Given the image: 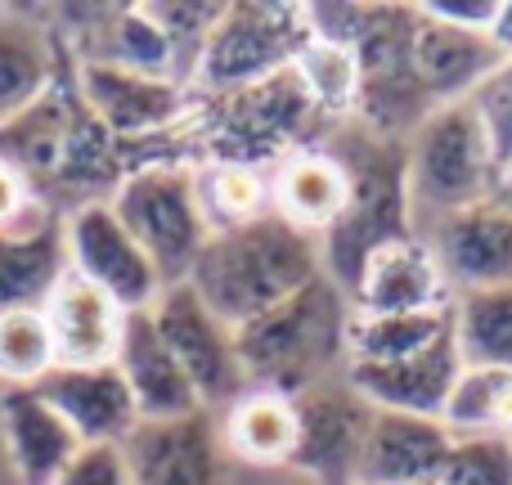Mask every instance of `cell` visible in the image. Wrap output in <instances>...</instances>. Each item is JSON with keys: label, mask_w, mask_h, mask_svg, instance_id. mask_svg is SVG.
<instances>
[{"label": "cell", "mask_w": 512, "mask_h": 485, "mask_svg": "<svg viewBox=\"0 0 512 485\" xmlns=\"http://www.w3.org/2000/svg\"><path fill=\"white\" fill-rule=\"evenodd\" d=\"M0 158L32 185L45 207L63 216L81 203H104L126 176L117 167L122 144L86 108L72 77V59L63 63L54 86L0 131Z\"/></svg>", "instance_id": "obj_1"}, {"label": "cell", "mask_w": 512, "mask_h": 485, "mask_svg": "<svg viewBox=\"0 0 512 485\" xmlns=\"http://www.w3.org/2000/svg\"><path fill=\"white\" fill-rule=\"evenodd\" d=\"M315 279H324L319 239L283 225L279 216H261L239 230L212 234L185 283L230 328H248Z\"/></svg>", "instance_id": "obj_2"}, {"label": "cell", "mask_w": 512, "mask_h": 485, "mask_svg": "<svg viewBox=\"0 0 512 485\" xmlns=\"http://www.w3.org/2000/svg\"><path fill=\"white\" fill-rule=\"evenodd\" d=\"M499 176L504 167L468 104L432 108L400 144V194H405L409 234L423 239L445 216L495 198Z\"/></svg>", "instance_id": "obj_3"}, {"label": "cell", "mask_w": 512, "mask_h": 485, "mask_svg": "<svg viewBox=\"0 0 512 485\" xmlns=\"http://www.w3.org/2000/svg\"><path fill=\"white\" fill-rule=\"evenodd\" d=\"M346 324L351 301L333 279H315L292 301L274 306L270 315L239 328V355L248 387L283 391L297 400L301 391L333 382L346 373Z\"/></svg>", "instance_id": "obj_4"}, {"label": "cell", "mask_w": 512, "mask_h": 485, "mask_svg": "<svg viewBox=\"0 0 512 485\" xmlns=\"http://www.w3.org/2000/svg\"><path fill=\"white\" fill-rule=\"evenodd\" d=\"M108 207L126 225V234L144 247V256L153 261V270L162 274L167 288L189 279L194 261L212 239L203 203H198L194 162H140L117 180V189L108 194Z\"/></svg>", "instance_id": "obj_5"}, {"label": "cell", "mask_w": 512, "mask_h": 485, "mask_svg": "<svg viewBox=\"0 0 512 485\" xmlns=\"http://www.w3.org/2000/svg\"><path fill=\"white\" fill-rule=\"evenodd\" d=\"M310 41L306 9L274 5H225L221 23L212 27L189 86L207 95H239L283 77L301 45Z\"/></svg>", "instance_id": "obj_6"}, {"label": "cell", "mask_w": 512, "mask_h": 485, "mask_svg": "<svg viewBox=\"0 0 512 485\" xmlns=\"http://www.w3.org/2000/svg\"><path fill=\"white\" fill-rule=\"evenodd\" d=\"M153 328L162 333L167 351L185 369L189 387L198 391L207 414H221L230 400L248 391V373H243L239 355V328H230L189 283H171L162 297L149 306Z\"/></svg>", "instance_id": "obj_7"}, {"label": "cell", "mask_w": 512, "mask_h": 485, "mask_svg": "<svg viewBox=\"0 0 512 485\" xmlns=\"http://www.w3.org/2000/svg\"><path fill=\"white\" fill-rule=\"evenodd\" d=\"M68 230V261L72 274H81L86 283L104 288L126 315L149 310L162 297V274L153 270V261L144 256V247L126 234V225L117 221V212L104 203H81L63 216Z\"/></svg>", "instance_id": "obj_8"}, {"label": "cell", "mask_w": 512, "mask_h": 485, "mask_svg": "<svg viewBox=\"0 0 512 485\" xmlns=\"http://www.w3.org/2000/svg\"><path fill=\"white\" fill-rule=\"evenodd\" d=\"M346 301L355 315H418V310H450V283L441 261L418 234L373 243L346 279Z\"/></svg>", "instance_id": "obj_9"}, {"label": "cell", "mask_w": 512, "mask_h": 485, "mask_svg": "<svg viewBox=\"0 0 512 485\" xmlns=\"http://www.w3.org/2000/svg\"><path fill=\"white\" fill-rule=\"evenodd\" d=\"M297 418H301V450L292 472H301V477L319 485H355V463H360L364 436H369L373 405L346 382V373L301 391Z\"/></svg>", "instance_id": "obj_10"}, {"label": "cell", "mask_w": 512, "mask_h": 485, "mask_svg": "<svg viewBox=\"0 0 512 485\" xmlns=\"http://www.w3.org/2000/svg\"><path fill=\"white\" fill-rule=\"evenodd\" d=\"M131 485H239L212 414L176 423H140L126 436Z\"/></svg>", "instance_id": "obj_11"}, {"label": "cell", "mask_w": 512, "mask_h": 485, "mask_svg": "<svg viewBox=\"0 0 512 485\" xmlns=\"http://www.w3.org/2000/svg\"><path fill=\"white\" fill-rule=\"evenodd\" d=\"M423 239L436 252V261H441L450 297L512 283V203L508 198L495 194L486 203L468 207V212L445 216Z\"/></svg>", "instance_id": "obj_12"}, {"label": "cell", "mask_w": 512, "mask_h": 485, "mask_svg": "<svg viewBox=\"0 0 512 485\" xmlns=\"http://www.w3.org/2000/svg\"><path fill=\"white\" fill-rule=\"evenodd\" d=\"M72 77H77L86 108L117 144L153 140V135L171 131L189 108V90L176 81L140 77V72L108 68V63H72Z\"/></svg>", "instance_id": "obj_13"}, {"label": "cell", "mask_w": 512, "mask_h": 485, "mask_svg": "<svg viewBox=\"0 0 512 485\" xmlns=\"http://www.w3.org/2000/svg\"><path fill=\"white\" fill-rule=\"evenodd\" d=\"M405 59L423 99L432 108H441V104H463L504 54L495 50L490 32H463V27L436 23L414 5L409 9Z\"/></svg>", "instance_id": "obj_14"}, {"label": "cell", "mask_w": 512, "mask_h": 485, "mask_svg": "<svg viewBox=\"0 0 512 485\" xmlns=\"http://www.w3.org/2000/svg\"><path fill=\"white\" fill-rule=\"evenodd\" d=\"M265 176H270V216L310 239H324L351 212L355 176L333 149H292Z\"/></svg>", "instance_id": "obj_15"}, {"label": "cell", "mask_w": 512, "mask_h": 485, "mask_svg": "<svg viewBox=\"0 0 512 485\" xmlns=\"http://www.w3.org/2000/svg\"><path fill=\"white\" fill-rule=\"evenodd\" d=\"M216 436L239 477H270V472H292L301 450V418L297 400L283 391L248 387L239 400L221 409Z\"/></svg>", "instance_id": "obj_16"}, {"label": "cell", "mask_w": 512, "mask_h": 485, "mask_svg": "<svg viewBox=\"0 0 512 485\" xmlns=\"http://www.w3.org/2000/svg\"><path fill=\"white\" fill-rule=\"evenodd\" d=\"M454 450V436L441 418L382 414L373 409L369 436H364L355 485H436Z\"/></svg>", "instance_id": "obj_17"}, {"label": "cell", "mask_w": 512, "mask_h": 485, "mask_svg": "<svg viewBox=\"0 0 512 485\" xmlns=\"http://www.w3.org/2000/svg\"><path fill=\"white\" fill-rule=\"evenodd\" d=\"M117 373H122L126 391L135 400L140 423H176V418H194L207 414L198 391L189 387L185 369L176 364V355L167 351L162 333L153 328L149 310H135L126 319L122 346H117Z\"/></svg>", "instance_id": "obj_18"}, {"label": "cell", "mask_w": 512, "mask_h": 485, "mask_svg": "<svg viewBox=\"0 0 512 485\" xmlns=\"http://www.w3.org/2000/svg\"><path fill=\"white\" fill-rule=\"evenodd\" d=\"M41 310L54 337L59 369H104V364L117 360V346H122L131 315L104 288H95V283L68 270V279L50 292V301Z\"/></svg>", "instance_id": "obj_19"}, {"label": "cell", "mask_w": 512, "mask_h": 485, "mask_svg": "<svg viewBox=\"0 0 512 485\" xmlns=\"http://www.w3.org/2000/svg\"><path fill=\"white\" fill-rule=\"evenodd\" d=\"M77 450V432L41 391H0V459L14 485H54Z\"/></svg>", "instance_id": "obj_20"}, {"label": "cell", "mask_w": 512, "mask_h": 485, "mask_svg": "<svg viewBox=\"0 0 512 485\" xmlns=\"http://www.w3.org/2000/svg\"><path fill=\"white\" fill-rule=\"evenodd\" d=\"M463 373L454 333L436 342L432 351L400 364H346V382L382 414H414V418H441L454 382Z\"/></svg>", "instance_id": "obj_21"}, {"label": "cell", "mask_w": 512, "mask_h": 485, "mask_svg": "<svg viewBox=\"0 0 512 485\" xmlns=\"http://www.w3.org/2000/svg\"><path fill=\"white\" fill-rule=\"evenodd\" d=\"M68 270L63 212L41 207L23 225L0 230V310H41Z\"/></svg>", "instance_id": "obj_22"}, {"label": "cell", "mask_w": 512, "mask_h": 485, "mask_svg": "<svg viewBox=\"0 0 512 485\" xmlns=\"http://www.w3.org/2000/svg\"><path fill=\"white\" fill-rule=\"evenodd\" d=\"M36 391L59 409V418L77 432L81 445H126V436L140 427L135 400L126 391L117 364H104V369H54Z\"/></svg>", "instance_id": "obj_23"}, {"label": "cell", "mask_w": 512, "mask_h": 485, "mask_svg": "<svg viewBox=\"0 0 512 485\" xmlns=\"http://www.w3.org/2000/svg\"><path fill=\"white\" fill-rule=\"evenodd\" d=\"M59 50L63 41L45 18H36L32 9L0 5V131L54 86L68 63V54Z\"/></svg>", "instance_id": "obj_24"}, {"label": "cell", "mask_w": 512, "mask_h": 485, "mask_svg": "<svg viewBox=\"0 0 512 485\" xmlns=\"http://www.w3.org/2000/svg\"><path fill=\"white\" fill-rule=\"evenodd\" d=\"M450 333L463 369L512 373V283L459 292L450 301Z\"/></svg>", "instance_id": "obj_25"}, {"label": "cell", "mask_w": 512, "mask_h": 485, "mask_svg": "<svg viewBox=\"0 0 512 485\" xmlns=\"http://www.w3.org/2000/svg\"><path fill=\"white\" fill-rule=\"evenodd\" d=\"M194 185L203 203L207 230H239L261 216H270V176L248 158H212L194 162Z\"/></svg>", "instance_id": "obj_26"}, {"label": "cell", "mask_w": 512, "mask_h": 485, "mask_svg": "<svg viewBox=\"0 0 512 485\" xmlns=\"http://www.w3.org/2000/svg\"><path fill=\"white\" fill-rule=\"evenodd\" d=\"M450 337V310L418 315H355L346 324V364H400Z\"/></svg>", "instance_id": "obj_27"}, {"label": "cell", "mask_w": 512, "mask_h": 485, "mask_svg": "<svg viewBox=\"0 0 512 485\" xmlns=\"http://www.w3.org/2000/svg\"><path fill=\"white\" fill-rule=\"evenodd\" d=\"M441 423L450 436H512V373L463 369Z\"/></svg>", "instance_id": "obj_28"}, {"label": "cell", "mask_w": 512, "mask_h": 485, "mask_svg": "<svg viewBox=\"0 0 512 485\" xmlns=\"http://www.w3.org/2000/svg\"><path fill=\"white\" fill-rule=\"evenodd\" d=\"M59 369L45 310H0V391H36Z\"/></svg>", "instance_id": "obj_29"}, {"label": "cell", "mask_w": 512, "mask_h": 485, "mask_svg": "<svg viewBox=\"0 0 512 485\" xmlns=\"http://www.w3.org/2000/svg\"><path fill=\"white\" fill-rule=\"evenodd\" d=\"M288 72L301 86V99L328 108V113L346 117L355 104H360V59H355L351 45L310 36V41L301 45V54L292 59Z\"/></svg>", "instance_id": "obj_30"}, {"label": "cell", "mask_w": 512, "mask_h": 485, "mask_svg": "<svg viewBox=\"0 0 512 485\" xmlns=\"http://www.w3.org/2000/svg\"><path fill=\"white\" fill-rule=\"evenodd\" d=\"M436 485H512V436H454Z\"/></svg>", "instance_id": "obj_31"}, {"label": "cell", "mask_w": 512, "mask_h": 485, "mask_svg": "<svg viewBox=\"0 0 512 485\" xmlns=\"http://www.w3.org/2000/svg\"><path fill=\"white\" fill-rule=\"evenodd\" d=\"M463 104H468V113L486 131L499 167H508V158H512V59H499Z\"/></svg>", "instance_id": "obj_32"}, {"label": "cell", "mask_w": 512, "mask_h": 485, "mask_svg": "<svg viewBox=\"0 0 512 485\" xmlns=\"http://www.w3.org/2000/svg\"><path fill=\"white\" fill-rule=\"evenodd\" d=\"M54 485H131L126 445H81Z\"/></svg>", "instance_id": "obj_33"}, {"label": "cell", "mask_w": 512, "mask_h": 485, "mask_svg": "<svg viewBox=\"0 0 512 485\" xmlns=\"http://www.w3.org/2000/svg\"><path fill=\"white\" fill-rule=\"evenodd\" d=\"M427 18L436 23H450V27H463V32H490L499 14V0H432V5H418Z\"/></svg>", "instance_id": "obj_34"}, {"label": "cell", "mask_w": 512, "mask_h": 485, "mask_svg": "<svg viewBox=\"0 0 512 485\" xmlns=\"http://www.w3.org/2000/svg\"><path fill=\"white\" fill-rule=\"evenodd\" d=\"M490 41H495V50L504 59H512V0H499V14L490 23Z\"/></svg>", "instance_id": "obj_35"}, {"label": "cell", "mask_w": 512, "mask_h": 485, "mask_svg": "<svg viewBox=\"0 0 512 485\" xmlns=\"http://www.w3.org/2000/svg\"><path fill=\"white\" fill-rule=\"evenodd\" d=\"M243 485H319L310 477H301V472H270V477H239Z\"/></svg>", "instance_id": "obj_36"}, {"label": "cell", "mask_w": 512, "mask_h": 485, "mask_svg": "<svg viewBox=\"0 0 512 485\" xmlns=\"http://www.w3.org/2000/svg\"><path fill=\"white\" fill-rule=\"evenodd\" d=\"M499 198H508V203H512V158H508L504 176H499Z\"/></svg>", "instance_id": "obj_37"}, {"label": "cell", "mask_w": 512, "mask_h": 485, "mask_svg": "<svg viewBox=\"0 0 512 485\" xmlns=\"http://www.w3.org/2000/svg\"><path fill=\"white\" fill-rule=\"evenodd\" d=\"M239 485H243V481H239Z\"/></svg>", "instance_id": "obj_38"}]
</instances>
